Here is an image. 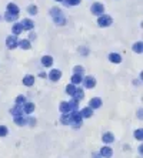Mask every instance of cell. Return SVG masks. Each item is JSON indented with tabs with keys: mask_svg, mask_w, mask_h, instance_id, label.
I'll use <instances>...</instances> for the list:
<instances>
[{
	"mask_svg": "<svg viewBox=\"0 0 143 158\" xmlns=\"http://www.w3.org/2000/svg\"><path fill=\"white\" fill-rule=\"evenodd\" d=\"M52 16L56 19V21H57V24H65V17L62 16V12H60V9H57V7H54V9H52Z\"/></svg>",
	"mask_w": 143,
	"mask_h": 158,
	"instance_id": "cell-1",
	"label": "cell"
},
{
	"mask_svg": "<svg viewBox=\"0 0 143 158\" xmlns=\"http://www.w3.org/2000/svg\"><path fill=\"white\" fill-rule=\"evenodd\" d=\"M103 12H104V7H103V4H100V3H95V4L92 6V13L96 14V16L103 14Z\"/></svg>",
	"mask_w": 143,
	"mask_h": 158,
	"instance_id": "cell-2",
	"label": "cell"
},
{
	"mask_svg": "<svg viewBox=\"0 0 143 158\" xmlns=\"http://www.w3.org/2000/svg\"><path fill=\"white\" fill-rule=\"evenodd\" d=\"M98 23H99V26H102V27H106V26H109L112 23V17L110 16H100L98 20Z\"/></svg>",
	"mask_w": 143,
	"mask_h": 158,
	"instance_id": "cell-3",
	"label": "cell"
},
{
	"mask_svg": "<svg viewBox=\"0 0 143 158\" xmlns=\"http://www.w3.org/2000/svg\"><path fill=\"white\" fill-rule=\"evenodd\" d=\"M112 155H113V151H112V148H109V147H103V148H100V157L110 158Z\"/></svg>",
	"mask_w": 143,
	"mask_h": 158,
	"instance_id": "cell-4",
	"label": "cell"
},
{
	"mask_svg": "<svg viewBox=\"0 0 143 158\" xmlns=\"http://www.w3.org/2000/svg\"><path fill=\"white\" fill-rule=\"evenodd\" d=\"M6 43H7V47H9V49H14V47L17 46V40H16V37H14V36H12V37H7Z\"/></svg>",
	"mask_w": 143,
	"mask_h": 158,
	"instance_id": "cell-5",
	"label": "cell"
},
{
	"mask_svg": "<svg viewBox=\"0 0 143 158\" xmlns=\"http://www.w3.org/2000/svg\"><path fill=\"white\" fill-rule=\"evenodd\" d=\"M60 76H62V73L59 71V70H52V71H50V74H49L50 80H53V81H57V80L60 79Z\"/></svg>",
	"mask_w": 143,
	"mask_h": 158,
	"instance_id": "cell-6",
	"label": "cell"
},
{
	"mask_svg": "<svg viewBox=\"0 0 143 158\" xmlns=\"http://www.w3.org/2000/svg\"><path fill=\"white\" fill-rule=\"evenodd\" d=\"M7 13L17 14V13H19V9H17V6H16V4L10 3V4H7Z\"/></svg>",
	"mask_w": 143,
	"mask_h": 158,
	"instance_id": "cell-7",
	"label": "cell"
},
{
	"mask_svg": "<svg viewBox=\"0 0 143 158\" xmlns=\"http://www.w3.org/2000/svg\"><path fill=\"white\" fill-rule=\"evenodd\" d=\"M95 84H96V81H95V79H93V77H86V79H85V86L87 87V88L95 87Z\"/></svg>",
	"mask_w": 143,
	"mask_h": 158,
	"instance_id": "cell-8",
	"label": "cell"
},
{
	"mask_svg": "<svg viewBox=\"0 0 143 158\" xmlns=\"http://www.w3.org/2000/svg\"><path fill=\"white\" fill-rule=\"evenodd\" d=\"M102 105V100L100 98H92L90 100V108H98Z\"/></svg>",
	"mask_w": 143,
	"mask_h": 158,
	"instance_id": "cell-9",
	"label": "cell"
},
{
	"mask_svg": "<svg viewBox=\"0 0 143 158\" xmlns=\"http://www.w3.org/2000/svg\"><path fill=\"white\" fill-rule=\"evenodd\" d=\"M22 27H23V29H27V30H30V29H33V21H30L29 19H25L23 21H22Z\"/></svg>",
	"mask_w": 143,
	"mask_h": 158,
	"instance_id": "cell-10",
	"label": "cell"
},
{
	"mask_svg": "<svg viewBox=\"0 0 143 158\" xmlns=\"http://www.w3.org/2000/svg\"><path fill=\"white\" fill-rule=\"evenodd\" d=\"M33 83H34V77L33 76H26L25 80H23V84L25 86H32Z\"/></svg>",
	"mask_w": 143,
	"mask_h": 158,
	"instance_id": "cell-11",
	"label": "cell"
},
{
	"mask_svg": "<svg viewBox=\"0 0 143 158\" xmlns=\"http://www.w3.org/2000/svg\"><path fill=\"white\" fill-rule=\"evenodd\" d=\"M70 104H67V103H62L60 104V111L63 112V114H66V112H69L70 111Z\"/></svg>",
	"mask_w": 143,
	"mask_h": 158,
	"instance_id": "cell-12",
	"label": "cell"
},
{
	"mask_svg": "<svg viewBox=\"0 0 143 158\" xmlns=\"http://www.w3.org/2000/svg\"><path fill=\"white\" fill-rule=\"evenodd\" d=\"M42 63H43L46 67H49V66H52L53 59L50 57V56H46V57H43V59H42Z\"/></svg>",
	"mask_w": 143,
	"mask_h": 158,
	"instance_id": "cell-13",
	"label": "cell"
},
{
	"mask_svg": "<svg viewBox=\"0 0 143 158\" xmlns=\"http://www.w3.org/2000/svg\"><path fill=\"white\" fill-rule=\"evenodd\" d=\"M82 114V117H92V114H93V111H92V108H89V107H86V108H83V111L80 112Z\"/></svg>",
	"mask_w": 143,
	"mask_h": 158,
	"instance_id": "cell-14",
	"label": "cell"
},
{
	"mask_svg": "<svg viewBox=\"0 0 143 158\" xmlns=\"http://www.w3.org/2000/svg\"><path fill=\"white\" fill-rule=\"evenodd\" d=\"M109 59H110V61H113V63H120V61H122L120 56H119V54H116V53L110 54V56H109Z\"/></svg>",
	"mask_w": 143,
	"mask_h": 158,
	"instance_id": "cell-15",
	"label": "cell"
},
{
	"mask_svg": "<svg viewBox=\"0 0 143 158\" xmlns=\"http://www.w3.org/2000/svg\"><path fill=\"white\" fill-rule=\"evenodd\" d=\"M72 118H73V121H74V123H77V127H79L80 121H82V115H80L79 112H74V114H72Z\"/></svg>",
	"mask_w": 143,
	"mask_h": 158,
	"instance_id": "cell-16",
	"label": "cell"
},
{
	"mask_svg": "<svg viewBox=\"0 0 143 158\" xmlns=\"http://www.w3.org/2000/svg\"><path fill=\"white\" fill-rule=\"evenodd\" d=\"M102 140H103L104 143H112V141H113V134H110V132H106Z\"/></svg>",
	"mask_w": 143,
	"mask_h": 158,
	"instance_id": "cell-17",
	"label": "cell"
},
{
	"mask_svg": "<svg viewBox=\"0 0 143 158\" xmlns=\"http://www.w3.org/2000/svg\"><path fill=\"white\" fill-rule=\"evenodd\" d=\"M33 110H34V104H32V103H27L26 107H25V111H26L27 114H30Z\"/></svg>",
	"mask_w": 143,
	"mask_h": 158,
	"instance_id": "cell-18",
	"label": "cell"
},
{
	"mask_svg": "<svg viewBox=\"0 0 143 158\" xmlns=\"http://www.w3.org/2000/svg\"><path fill=\"white\" fill-rule=\"evenodd\" d=\"M80 81H82V77H80L79 74H74V76L72 77V83H73V84H79Z\"/></svg>",
	"mask_w": 143,
	"mask_h": 158,
	"instance_id": "cell-19",
	"label": "cell"
},
{
	"mask_svg": "<svg viewBox=\"0 0 143 158\" xmlns=\"http://www.w3.org/2000/svg\"><path fill=\"white\" fill-rule=\"evenodd\" d=\"M22 30H23L22 24H14V27H13V33L14 34H20L22 33Z\"/></svg>",
	"mask_w": 143,
	"mask_h": 158,
	"instance_id": "cell-20",
	"label": "cell"
},
{
	"mask_svg": "<svg viewBox=\"0 0 143 158\" xmlns=\"http://www.w3.org/2000/svg\"><path fill=\"white\" fill-rule=\"evenodd\" d=\"M66 91L69 93L70 96H73V94L76 93V87L73 86V84H72V86H67V88H66Z\"/></svg>",
	"mask_w": 143,
	"mask_h": 158,
	"instance_id": "cell-21",
	"label": "cell"
},
{
	"mask_svg": "<svg viewBox=\"0 0 143 158\" xmlns=\"http://www.w3.org/2000/svg\"><path fill=\"white\" fill-rule=\"evenodd\" d=\"M20 47H22V49H30V43H29L27 40H22V41H20Z\"/></svg>",
	"mask_w": 143,
	"mask_h": 158,
	"instance_id": "cell-22",
	"label": "cell"
},
{
	"mask_svg": "<svg viewBox=\"0 0 143 158\" xmlns=\"http://www.w3.org/2000/svg\"><path fill=\"white\" fill-rule=\"evenodd\" d=\"M133 51L142 53V43H136V44L133 46Z\"/></svg>",
	"mask_w": 143,
	"mask_h": 158,
	"instance_id": "cell-23",
	"label": "cell"
},
{
	"mask_svg": "<svg viewBox=\"0 0 143 158\" xmlns=\"http://www.w3.org/2000/svg\"><path fill=\"white\" fill-rule=\"evenodd\" d=\"M16 17H17V14H12V13H7L6 14V20H9V21H13V20H16Z\"/></svg>",
	"mask_w": 143,
	"mask_h": 158,
	"instance_id": "cell-24",
	"label": "cell"
},
{
	"mask_svg": "<svg viewBox=\"0 0 143 158\" xmlns=\"http://www.w3.org/2000/svg\"><path fill=\"white\" fill-rule=\"evenodd\" d=\"M27 10H29V13H30V14H36V13H37V7H36V6H30Z\"/></svg>",
	"mask_w": 143,
	"mask_h": 158,
	"instance_id": "cell-25",
	"label": "cell"
},
{
	"mask_svg": "<svg viewBox=\"0 0 143 158\" xmlns=\"http://www.w3.org/2000/svg\"><path fill=\"white\" fill-rule=\"evenodd\" d=\"M6 134H7V128L1 125V127H0V137H4Z\"/></svg>",
	"mask_w": 143,
	"mask_h": 158,
	"instance_id": "cell-26",
	"label": "cell"
},
{
	"mask_svg": "<svg viewBox=\"0 0 143 158\" xmlns=\"http://www.w3.org/2000/svg\"><path fill=\"white\" fill-rule=\"evenodd\" d=\"M80 3V0H67V4H70V6H76Z\"/></svg>",
	"mask_w": 143,
	"mask_h": 158,
	"instance_id": "cell-27",
	"label": "cell"
},
{
	"mask_svg": "<svg viewBox=\"0 0 143 158\" xmlns=\"http://www.w3.org/2000/svg\"><path fill=\"white\" fill-rule=\"evenodd\" d=\"M14 121H16V124H20V125L25 124V118H22V117H20V118H19V117H16V118H14Z\"/></svg>",
	"mask_w": 143,
	"mask_h": 158,
	"instance_id": "cell-28",
	"label": "cell"
},
{
	"mask_svg": "<svg viewBox=\"0 0 143 158\" xmlns=\"http://www.w3.org/2000/svg\"><path fill=\"white\" fill-rule=\"evenodd\" d=\"M23 101H25V97H23V96H20V97H17V100H16V103H17V105H20L22 103H23Z\"/></svg>",
	"mask_w": 143,
	"mask_h": 158,
	"instance_id": "cell-29",
	"label": "cell"
},
{
	"mask_svg": "<svg viewBox=\"0 0 143 158\" xmlns=\"http://www.w3.org/2000/svg\"><path fill=\"white\" fill-rule=\"evenodd\" d=\"M136 138L142 140V130H137V131H136Z\"/></svg>",
	"mask_w": 143,
	"mask_h": 158,
	"instance_id": "cell-30",
	"label": "cell"
},
{
	"mask_svg": "<svg viewBox=\"0 0 143 158\" xmlns=\"http://www.w3.org/2000/svg\"><path fill=\"white\" fill-rule=\"evenodd\" d=\"M62 123H63V124H67V123H69V118H67L66 115H63V117H62Z\"/></svg>",
	"mask_w": 143,
	"mask_h": 158,
	"instance_id": "cell-31",
	"label": "cell"
},
{
	"mask_svg": "<svg viewBox=\"0 0 143 158\" xmlns=\"http://www.w3.org/2000/svg\"><path fill=\"white\" fill-rule=\"evenodd\" d=\"M74 71L77 73V74H80V73L83 71V68H82V67H76V68H74Z\"/></svg>",
	"mask_w": 143,
	"mask_h": 158,
	"instance_id": "cell-32",
	"label": "cell"
},
{
	"mask_svg": "<svg viewBox=\"0 0 143 158\" xmlns=\"http://www.w3.org/2000/svg\"><path fill=\"white\" fill-rule=\"evenodd\" d=\"M93 158H100V157H99V154H93Z\"/></svg>",
	"mask_w": 143,
	"mask_h": 158,
	"instance_id": "cell-33",
	"label": "cell"
},
{
	"mask_svg": "<svg viewBox=\"0 0 143 158\" xmlns=\"http://www.w3.org/2000/svg\"><path fill=\"white\" fill-rule=\"evenodd\" d=\"M57 1H65V0H57Z\"/></svg>",
	"mask_w": 143,
	"mask_h": 158,
	"instance_id": "cell-34",
	"label": "cell"
}]
</instances>
